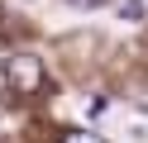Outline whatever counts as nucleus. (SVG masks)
Returning <instances> with one entry per match:
<instances>
[{"mask_svg":"<svg viewBox=\"0 0 148 143\" xmlns=\"http://www.w3.org/2000/svg\"><path fill=\"white\" fill-rule=\"evenodd\" d=\"M10 76H14V86H19V91H34V86L43 81V67H38V57L19 53V57H10Z\"/></svg>","mask_w":148,"mask_h":143,"instance_id":"f257e3e1","label":"nucleus"},{"mask_svg":"<svg viewBox=\"0 0 148 143\" xmlns=\"http://www.w3.org/2000/svg\"><path fill=\"white\" fill-rule=\"evenodd\" d=\"M119 19H143V0H119Z\"/></svg>","mask_w":148,"mask_h":143,"instance_id":"f03ea898","label":"nucleus"},{"mask_svg":"<svg viewBox=\"0 0 148 143\" xmlns=\"http://www.w3.org/2000/svg\"><path fill=\"white\" fill-rule=\"evenodd\" d=\"M62 143H105L100 133H86V129H77V133H62Z\"/></svg>","mask_w":148,"mask_h":143,"instance_id":"7ed1b4c3","label":"nucleus"},{"mask_svg":"<svg viewBox=\"0 0 148 143\" xmlns=\"http://www.w3.org/2000/svg\"><path fill=\"white\" fill-rule=\"evenodd\" d=\"M72 5H81V10H96V5H105V0H72Z\"/></svg>","mask_w":148,"mask_h":143,"instance_id":"20e7f679","label":"nucleus"}]
</instances>
